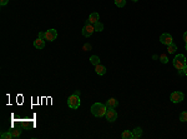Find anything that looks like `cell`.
<instances>
[{
  "label": "cell",
  "mask_w": 187,
  "mask_h": 139,
  "mask_svg": "<svg viewBox=\"0 0 187 139\" xmlns=\"http://www.w3.org/2000/svg\"><path fill=\"white\" fill-rule=\"evenodd\" d=\"M106 110H107V107H106V104H102V103H94L91 105V113L96 118L105 117Z\"/></svg>",
  "instance_id": "6da1fadb"
},
{
  "label": "cell",
  "mask_w": 187,
  "mask_h": 139,
  "mask_svg": "<svg viewBox=\"0 0 187 139\" xmlns=\"http://www.w3.org/2000/svg\"><path fill=\"white\" fill-rule=\"evenodd\" d=\"M167 50H168V54H175L177 50V45L176 44H170V45H167Z\"/></svg>",
  "instance_id": "9a60e30c"
},
{
  "label": "cell",
  "mask_w": 187,
  "mask_h": 139,
  "mask_svg": "<svg viewBox=\"0 0 187 139\" xmlns=\"http://www.w3.org/2000/svg\"><path fill=\"white\" fill-rule=\"evenodd\" d=\"M160 62H161L162 64H167L168 58H167L166 54H161V55H160Z\"/></svg>",
  "instance_id": "44dd1931"
},
{
  "label": "cell",
  "mask_w": 187,
  "mask_h": 139,
  "mask_svg": "<svg viewBox=\"0 0 187 139\" xmlns=\"http://www.w3.org/2000/svg\"><path fill=\"white\" fill-rule=\"evenodd\" d=\"M186 58L183 54H177L176 57L173 58V66L177 70H183V68L186 66Z\"/></svg>",
  "instance_id": "7a4b0ae2"
},
{
  "label": "cell",
  "mask_w": 187,
  "mask_h": 139,
  "mask_svg": "<svg viewBox=\"0 0 187 139\" xmlns=\"http://www.w3.org/2000/svg\"><path fill=\"white\" fill-rule=\"evenodd\" d=\"M1 139H11L13 138V134H11V132H8V133H1V135H0Z\"/></svg>",
  "instance_id": "ffe728a7"
},
{
  "label": "cell",
  "mask_w": 187,
  "mask_h": 139,
  "mask_svg": "<svg viewBox=\"0 0 187 139\" xmlns=\"http://www.w3.org/2000/svg\"><path fill=\"white\" fill-rule=\"evenodd\" d=\"M80 104H81V101H80V98L77 94H72L68 98V105L71 109H77L80 107Z\"/></svg>",
  "instance_id": "3957f363"
},
{
  "label": "cell",
  "mask_w": 187,
  "mask_h": 139,
  "mask_svg": "<svg viewBox=\"0 0 187 139\" xmlns=\"http://www.w3.org/2000/svg\"><path fill=\"white\" fill-rule=\"evenodd\" d=\"M185 49H186V50H187V43H186V45H185Z\"/></svg>",
  "instance_id": "83f0119b"
},
{
  "label": "cell",
  "mask_w": 187,
  "mask_h": 139,
  "mask_svg": "<svg viewBox=\"0 0 187 139\" xmlns=\"http://www.w3.org/2000/svg\"><path fill=\"white\" fill-rule=\"evenodd\" d=\"M105 118H106L107 122H110V123L115 122V120L117 119V112L115 109H108V110H106Z\"/></svg>",
  "instance_id": "52a82bcc"
},
{
  "label": "cell",
  "mask_w": 187,
  "mask_h": 139,
  "mask_svg": "<svg viewBox=\"0 0 187 139\" xmlns=\"http://www.w3.org/2000/svg\"><path fill=\"white\" fill-rule=\"evenodd\" d=\"M115 5L117 8H124L126 5V0H115Z\"/></svg>",
  "instance_id": "ac0fdd59"
},
{
  "label": "cell",
  "mask_w": 187,
  "mask_h": 139,
  "mask_svg": "<svg viewBox=\"0 0 187 139\" xmlns=\"http://www.w3.org/2000/svg\"><path fill=\"white\" fill-rule=\"evenodd\" d=\"M90 63H91L92 65H99L100 64V58L98 57V55H92L91 58H90Z\"/></svg>",
  "instance_id": "2e32d148"
},
{
  "label": "cell",
  "mask_w": 187,
  "mask_h": 139,
  "mask_svg": "<svg viewBox=\"0 0 187 139\" xmlns=\"http://www.w3.org/2000/svg\"><path fill=\"white\" fill-rule=\"evenodd\" d=\"M95 71H96V74H98V75H104L106 73V68H105L104 65L99 64V65L95 66Z\"/></svg>",
  "instance_id": "8fae6325"
},
{
  "label": "cell",
  "mask_w": 187,
  "mask_h": 139,
  "mask_svg": "<svg viewBox=\"0 0 187 139\" xmlns=\"http://www.w3.org/2000/svg\"><path fill=\"white\" fill-rule=\"evenodd\" d=\"M38 38H40V39H44V40H46V34H45L44 32H40V33H39V35H38Z\"/></svg>",
  "instance_id": "603a6c76"
},
{
  "label": "cell",
  "mask_w": 187,
  "mask_h": 139,
  "mask_svg": "<svg viewBox=\"0 0 187 139\" xmlns=\"http://www.w3.org/2000/svg\"><path fill=\"white\" fill-rule=\"evenodd\" d=\"M132 135H134V139L140 138L142 135V129L140 128V126H137V128H135L134 130H132Z\"/></svg>",
  "instance_id": "4fadbf2b"
},
{
  "label": "cell",
  "mask_w": 187,
  "mask_h": 139,
  "mask_svg": "<svg viewBox=\"0 0 187 139\" xmlns=\"http://www.w3.org/2000/svg\"><path fill=\"white\" fill-rule=\"evenodd\" d=\"M183 98H185V95L182 92H173L170 95V100L172 103H175V104H176V103H181L183 100Z\"/></svg>",
  "instance_id": "5b68a950"
},
{
  "label": "cell",
  "mask_w": 187,
  "mask_h": 139,
  "mask_svg": "<svg viewBox=\"0 0 187 139\" xmlns=\"http://www.w3.org/2000/svg\"><path fill=\"white\" fill-rule=\"evenodd\" d=\"M132 1H135V3H136V1H138V0H132Z\"/></svg>",
  "instance_id": "f1b7e54d"
},
{
  "label": "cell",
  "mask_w": 187,
  "mask_h": 139,
  "mask_svg": "<svg viewBox=\"0 0 187 139\" xmlns=\"http://www.w3.org/2000/svg\"><path fill=\"white\" fill-rule=\"evenodd\" d=\"M180 120L181 122H187V112H181L180 113Z\"/></svg>",
  "instance_id": "7402d4cb"
},
{
  "label": "cell",
  "mask_w": 187,
  "mask_h": 139,
  "mask_svg": "<svg viewBox=\"0 0 187 139\" xmlns=\"http://www.w3.org/2000/svg\"><path fill=\"white\" fill-rule=\"evenodd\" d=\"M90 49H91V45H90V44H85V45H84V50L89 51Z\"/></svg>",
  "instance_id": "cb8c5ba5"
},
{
  "label": "cell",
  "mask_w": 187,
  "mask_h": 139,
  "mask_svg": "<svg viewBox=\"0 0 187 139\" xmlns=\"http://www.w3.org/2000/svg\"><path fill=\"white\" fill-rule=\"evenodd\" d=\"M99 19H100V15L98 13H91V14H90V16H89V21L91 23V24L98 23Z\"/></svg>",
  "instance_id": "7c38bea8"
},
{
  "label": "cell",
  "mask_w": 187,
  "mask_h": 139,
  "mask_svg": "<svg viewBox=\"0 0 187 139\" xmlns=\"http://www.w3.org/2000/svg\"><path fill=\"white\" fill-rule=\"evenodd\" d=\"M117 105H119V101H117V99H115V98H110V99L106 101L107 109H116Z\"/></svg>",
  "instance_id": "9c48e42d"
},
{
  "label": "cell",
  "mask_w": 187,
  "mask_h": 139,
  "mask_svg": "<svg viewBox=\"0 0 187 139\" xmlns=\"http://www.w3.org/2000/svg\"><path fill=\"white\" fill-rule=\"evenodd\" d=\"M183 73H185V75L187 76V64H186V66L183 68Z\"/></svg>",
  "instance_id": "4316f807"
},
{
  "label": "cell",
  "mask_w": 187,
  "mask_h": 139,
  "mask_svg": "<svg viewBox=\"0 0 187 139\" xmlns=\"http://www.w3.org/2000/svg\"><path fill=\"white\" fill-rule=\"evenodd\" d=\"M45 34H46V40H47V41H54V40L57 38V32H56L55 29H49V30H46Z\"/></svg>",
  "instance_id": "ba28073f"
},
{
  "label": "cell",
  "mask_w": 187,
  "mask_h": 139,
  "mask_svg": "<svg viewBox=\"0 0 187 139\" xmlns=\"http://www.w3.org/2000/svg\"><path fill=\"white\" fill-rule=\"evenodd\" d=\"M121 137H122L124 139H134V135H132V132H131V130H125V132H122Z\"/></svg>",
  "instance_id": "5bb4252c"
},
{
  "label": "cell",
  "mask_w": 187,
  "mask_h": 139,
  "mask_svg": "<svg viewBox=\"0 0 187 139\" xmlns=\"http://www.w3.org/2000/svg\"><path fill=\"white\" fill-rule=\"evenodd\" d=\"M9 3V0H0V5H3V7H4V5H7Z\"/></svg>",
  "instance_id": "d4e9b609"
},
{
  "label": "cell",
  "mask_w": 187,
  "mask_h": 139,
  "mask_svg": "<svg viewBox=\"0 0 187 139\" xmlns=\"http://www.w3.org/2000/svg\"><path fill=\"white\" fill-rule=\"evenodd\" d=\"M183 40L187 43V32H185V34H183Z\"/></svg>",
  "instance_id": "484cf974"
},
{
  "label": "cell",
  "mask_w": 187,
  "mask_h": 139,
  "mask_svg": "<svg viewBox=\"0 0 187 139\" xmlns=\"http://www.w3.org/2000/svg\"><path fill=\"white\" fill-rule=\"evenodd\" d=\"M94 29H95V32H102L104 30V24L98 21V23H95L94 24Z\"/></svg>",
  "instance_id": "e0dca14e"
},
{
  "label": "cell",
  "mask_w": 187,
  "mask_h": 139,
  "mask_svg": "<svg viewBox=\"0 0 187 139\" xmlns=\"http://www.w3.org/2000/svg\"><path fill=\"white\" fill-rule=\"evenodd\" d=\"M34 46L36 48V49H44L45 48V40L38 38L36 40H34Z\"/></svg>",
  "instance_id": "30bf717a"
},
{
  "label": "cell",
  "mask_w": 187,
  "mask_h": 139,
  "mask_svg": "<svg viewBox=\"0 0 187 139\" xmlns=\"http://www.w3.org/2000/svg\"><path fill=\"white\" fill-rule=\"evenodd\" d=\"M95 32V29H94V24H91L89 20H86L85 23V25H84L82 28V35L85 38H90L92 35V33Z\"/></svg>",
  "instance_id": "277c9868"
},
{
  "label": "cell",
  "mask_w": 187,
  "mask_h": 139,
  "mask_svg": "<svg viewBox=\"0 0 187 139\" xmlns=\"http://www.w3.org/2000/svg\"><path fill=\"white\" fill-rule=\"evenodd\" d=\"M160 41L164 45H170L173 43V38H172V35L171 34H168V33H164L160 37Z\"/></svg>",
  "instance_id": "8992f818"
},
{
  "label": "cell",
  "mask_w": 187,
  "mask_h": 139,
  "mask_svg": "<svg viewBox=\"0 0 187 139\" xmlns=\"http://www.w3.org/2000/svg\"><path fill=\"white\" fill-rule=\"evenodd\" d=\"M11 132V134H13V138H19L20 134H21V130L20 129H13V130H10Z\"/></svg>",
  "instance_id": "d6986e66"
}]
</instances>
